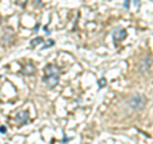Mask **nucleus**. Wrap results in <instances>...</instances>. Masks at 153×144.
<instances>
[{
	"instance_id": "9d476101",
	"label": "nucleus",
	"mask_w": 153,
	"mask_h": 144,
	"mask_svg": "<svg viewBox=\"0 0 153 144\" xmlns=\"http://www.w3.org/2000/svg\"><path fill=\"white\" fill-rule=\"evenodd\" d=\"M129 7H130V0H125V3H124V8L129 9Z\"/></svg>"
},
{
	"instance_id": "7ed1b4c3",
	"label": "nucleus",
	"mask_w": 153,
	"mask_h": 144,
	"mask_svg": "<svg viewBox=\"0 0 153 144\" xmlns=\"http://www.w3.org/2000/svg\"><path fill=\"white\" fill-rule=\"evenodd\" d=\"M125 37H126V31H125V28H123V27H119L112 32V38L116 44L123 41Z\"/></svg>"
},
{
	"instance_id": "39448f33",
	"label": "nucleus",
	"mask_w": 153,
	"mask_h": 144,
	"mask_svg": "<svg viewBox=\"0 0 153 144\" xmlns=\"http://www.w3.org/2000/svg\"><path fill=\"white\" fill-rule=\"evenodd\" d=\"M28 117H30V114H28V111H21V112L17 114L16 120L21 122L22 125H25V124L28 121Z\"/></svg>"
},
{
	"instance_id": "ddd939ff",
	"label": "nucleus",
	"mask_w": 153,
	"mask_h": 144,
	"mask_svg": "<svg viewBox=\"0 0 153 144\" xmlns=\"http://www.w3.org/2000/svg\"><path fill=\"white\" fill-rule=\"evenodd\" d=\"M0 24H1V16H0Z\"/></svg>"
},
{
	"instance_id": "6e6552de",
	"label": "nucleus",
	"mask_w": 153,
	"mask_h": 144,
	"mask_svg": "<svg viewBox=\"0 0 153 144\" xmlns=\"http://www.w3.org/2000/svg\"><path fill=\"white\" fill-rule=\"evenodd\" d=\"M54 44H55V42L52 41V40H49V41H47V44H45L44 46H42V50L49 49V47H52V46H54Z\"/></svg>"
},
{
	"instance_id": "423d86ee",
	"label": "nucleus",
	"mask_w": 153,
	"mask_h": 144,
	"mask_svg": "<svg viewBox=\"0 0 153 144\" xmlns=\"http://www.w3.org/2000/svg\"><path fill=\"white\" fill-rule=\"evenodd\" d=\"M35 70H36V68H35V66H33V64L28 63V64H27V68H25V70H23V74L32 75L33 73H35Z\"/></svg>"
},
{
	"instance_id": "1a4fd4ad",
	"label": "nucleus",
	"mask_w": 153,
	"mask_h": 144,
	"mask_svg": "<svg viewBox=\"0 0 153 144\" xmlns=\"http://www.w3.org/2000/svg\"><path fill=\"white\" fill-rule=\"evenodd\" d=\"M105 85H106V79L101 78V79H100V82H98V87H100V88H103Z\"/></svg>"
},
{
	"instance_id": "0eeeda50",
	"label": "nucleus",
	"mask_w": 153,
	"mask_h": 144,
	"mask_svg": "<svg viewBox=\"0 0 153 144\" xmlns=\"http://www.w3.org/2000/svg\"><path fill=\"white\" fill-rule=\"evenodd\" d=\"M42 41H44V38H42V37H36V38H33V40L31 41V46H32V47L36 46V45H38V44H41Z\"/></svg>"
},
{
	"instance_id": "9b49d317",
	"label": "nucleus",
	"mask_w": 153,
	"mask_h": 144,
	"mask_svg": "<svg viewBox=\"0 0 153 144\" xmlns=\"http://www.w3.org/2000/svg\"><path fill=\"white\" fill-rule=\"evenodd\" d=\"M7 131H8V129L5 126H0V133L1 134H7Z\"/></svg>"
},
{
	"instance_id": "f8f14e48",
	"label": "nucleus",
	"mask_w": 153,
	"mask_h": 144,
	"mask_svg": "<svg viewBox=\"0 0 153 144\" xmlns=\"http://www.w3.org/2000/svg\"><path fill=\"white\" fill-rule=\"evenodd\" d=\"M133 3H134V5H135V7H139L140 0H133Z\"/></svg>"
},
{
	"instance_id": "20e7f679",
	"label": "nucleus",
	"mask_w": 153,
	"mask_h": 144,
	"mask_svg": "<svg viewBox=\"0 0 153 144\" xmlns=\"http://www.w3.org/2000/svg\"><path fill=\"white\" fill-rule=\"evenodd\" d=\"M152 64H153V63H151V60L144 59V60H143L142 63L139 64V66H138V69H139V71H140L142 74H144V73H147V71L151 69Z\"/></svg>"
},
{
	"instance_id": "f03ea898",
	"label": "nucleus",
	"mask_w": 153,
	"mask_h": 144,
	"mask_svg": "<svg viewBox=\"0 0 153 144\" xmlns=\"http://www.w3.org/2000/svg\"><path fill=\"white\" fill-rule=\"evenodd\" d=\"M146 103H147V99L143 94L140 93H135L133 94L130 99H129V106H130L133 110H135V111H140L146 107Z\"/></svg>"
},
{
	"instance_id": "f257e3e1",
	"label": "nucleus",
	"mask_w": 153,
	"mask_h": 144,
	"mask_svg": "<svg viewBox=\"0 0 153 144\" xmlns=\"http://www.w3.org/2000/svg\"><path fill=\"white\" fill-rule=\"evenodd\" d=\"M59 76H60V69L55 64H47L44 69V83L46 84L47 88H54L59 83Z\"/></svg>"
}]
</instances>
